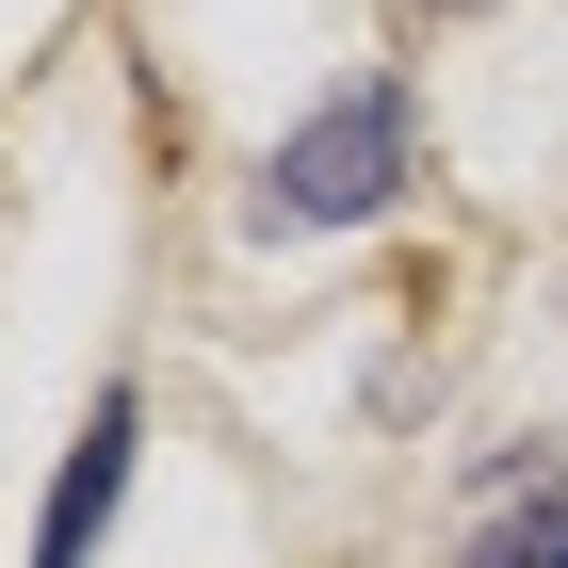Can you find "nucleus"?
<instances>
[{
    "label": "nucleus",
    "mask_w": 568,
    "mask_h": 568,
    "mask_svg": "<svg viewBox=\"0 0 568 568\" xmlns=\"http://www.w3.org/2000/svg\"><path fill=\"white\" fill-rule=\"evenodd\" d=\"M406 179H423V114H406V82H342V98L261 163V227H357V212H390Z\"/></svg>",
    "instance_id": "f257e3e1"
},
{
    "label": "nucleus",
    "mask_w": 568,
    "mask_h": 568,
    "mask_svg": "<svg viewBox=\"0 0 568 568\" xmlns=\"http://www.w3.org/2000/svg\"><path fill=\"white\" fill-rule=\"evenodd\" d=\"M131 390L82 423V455H65V487H49V520H33V568H98V520H114V487H131Z\"/></svg>",
    "instance_id": "f03ea898"
},
{
    "label": "nucleus",
    "mask_w": 568,
    "mask_h": 568,
    "mask_svg": "<svg viewBox=\"0 0 568 568\" xmlns=\"http://www.w3.org/2000/svg\"><path fill=\"white\" fill-rule=\"evenodd\" d=\"M471 568H568V487L552 471H504V504L471 520Z\"/></svg>",
    "instance_id": "7ed1b4c3"
}]
</instances>
